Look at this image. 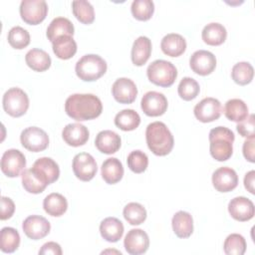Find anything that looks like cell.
Returning <instances> with one entry per match:
<instances>
[{"mask_svg":"<svg viewBox=\"0 0 255 255\" xmlns=\"http://www.w3.org/2000/svg\"><path fill=\"white\" fill-rule=\"evenodd\" d=\"M65 111L73 120L83 122L98 118L102 114L103 105L93 94H74L66 100Z\"/></svg>","mask_w":255,"mask_h":255,"instance_id":"1","label":"cell"},{"mask_svg":"<svg viewBox=\"0 0 255 255\" xmlns=\"http://www.w3.org/2000/svg\"><path fill=\"white\" fill-rule=\"evenodd\" d=\"M145 139L150 151L158 156L168 154L174 144L172 133L161 122H153L147 126Z\"/></svg>","mask_w":255,"mask_h":255,"instance_id":"2","label":"cell"},{"mask_svg":"<svg viewBox=\"0 0 255 255\" xmlns=\"http://www.w3.org/2000/svg\"><path fill=\"white\" fill-rule=\"evenodd\" d=\"M234 133L225 127H217L209 132V150L211 156L217 161L229 159L233 153Z\"/></svg>","mask_w":255,"mask_h":255,"instance_id":"3","label":"cell"},{"mask_svg":"<svg viewBox=\"0 0 255 255\" xmlns=\"http://www.w3.org/2000/svg\"><path fill=\"white\" fill-rule=\"evenodd\" d=\"M75 71L80 80L94 82L105 75L107 72V63L99 55L88 54L76 63Z\"/></svg>","mask_w":255,"mask_h":255,"instance_id":"4","label":"cell"},{"mask_svg":"<svg viewBox=\"0 0 255 255\" xmlns=\"http://www.w3.org/2000/svg\"><path fill=\"white\" fill-rule=\"evenodd\" d=\"M146 75L152 84L159 87H170L177 77V70L168 61L155 60L147 67Z\"/></svg>","mask_w":255,"mask_h":255,"instance_id":"5","label":"cell"},{"mask_svg":"<svg viewBox=\"0 0 255 255\" xmlns=\"http://www.w3.org/2000/svg\"><path fill=\"white\" fill-rule=\"evenodd\" d=\"M2 104L4 111L8 115L18 118L26 114L29 108V98L20 88H11L5 92Z\"/></svg>","mask_w":255,"mask_h":255,"instance_id":"6","label":"cell"},{"mask_svg":"<svg viewBox=\"0 0 255 255\" xmlns=\"http://www.w3.org/2000/svg\"><path fill=\"white\" fill-rule=\"evenodd\" d=\"M48 5L44 0H23L20 4L22 20L29 25L40 24L46 18Z\"/></svg>","mask_w":255,"mask_h":255,"instance_id":"7","label":"cell"},{"mask_svg":"<svg viewBox=\"0 0 255 255\" xmlns=\"http://www.w3.org/2000/svg\"><path fill=\"white\" fill-rule=\"evenodd\" d=\"M22 145L32 151L39 152L45 150L49 145V136L45 130L37 127L25 128L20 135Z\"/></svg>","mask_w":255,"mask_h":255,"instance_id":"8","label":"cell"},{"mask_svg":"<svg viewBox=\"0 0 255 255\" xmlns=\"http://www.w3.org/2000/svg\"><path fill=\"white\" fill-rule=\"evenodd\" d=\"M25 155L18 149L11 148L6 150L1 158V170L8 177H17L25 170Z\"/></svg>","mask_w":255,"mask_h":255,"instance_id":"9","label":"cell"},{"mask_svg":"<svg viewBox=\"0 0 255 255\" xmlns=\"http://www.w3.org/2000/svg\"><path fill=\"white\" fill-rule=\"evenodd\" d=\"M98 170L97 162L93 155L88 152H80L73 159V171L77 178L89 181L94 178Z\"/></svg>","mask_w":255,"mask_h":255,"instance_id":"10","label":"cell"},{"mask_svg":"<svg viewBox=\"0 0 255 255\" xmlns=\"http://www.w3.org/2000/svg\"><path fill=\"white\" fill-rule=\"evenodd\" d=\"M167 105L165 96L155 91L145 93L140 102L142 112L148 117H158L163 115L167 110Z\"/></svg>","mask_w":255,"mask_h":255,"instance_id":"11","label":"cell"},{"mask_svg":"<svg viewBox=\"0 0 255 255\" xmlns=\"http://www.w3.org/2000/svg\"><path fill=\"white\" fill-rule=\"evenodd\" d=\"M195 118L201 123H210L219 119L222 113L220 102L214 98H205L201 100L193 110Z\"/></svg>","mask_w":255,"mask_h":255,"instance_id":"12","label":"cell"},{"mask_svg":"<svg viewBox=\"0 0 255 255\" xmlns=\"http://www.w3.org/2000/svg\"><path fill=\"white\" fill-rule=\"evenodd\" d=\"M189 65L195 74L207 76L214 71L216 67V58L209 51L198 50L191 55Z\"/></svg>","mask_w":255,"mask_h":255,"instance_id":"13","label":"cell"},{"mask_svg":"<svg viewBox=\"0 0 255 255\" xmlns=\"http://www.w3.org/2000/svg\"><path fill=\"white\" fill-rule=\"evenodd\" d=\"M22 228L26 236L32 240H39L47 236L50 232V222L43 216H28L22 224Z\"/></svg>","mask_w":255,"mask_h":255,"instance_id":"14","label":"cell"},{"mask_svg":"<svg viewBox=\"0 0 255 255\" xmlns=\"http://www.w3.org/2000/svg\"><path fill=\"white\" fill-rule=\"evenodd\" d=\"M212 184L219 192H229L238 185V175L231 167H219L212 174Z\"/></svg>","mask_w":255,"mask_h":255,"instance_id":"15","label":"cell"},{"mask_svg":"<svg viewBox=\"0 0 255 255\" xmlns=\"http://www.w3.org/2000/svg\"><path fill=\"white\" fill-rule=\"evenodd\" d=\"M124 245L128 254H143L148 249L149 238L146 232L142 229H131L126 235Z\"/></svg>","mask_w":255,"mask_h":255,"instance_id":"16","label":"cell"},{"mask_svg":"<svg viewBox=\"0 0 255 255\" xmlns=\"http://www.w3.org/2000/svg\"><path fill=\"white\" fill-rule=\"evenodd\" d=\"M112 94L118 103L131 104L136 98L137 89L132 80L120 78L113 84Z\"/></svg>","mask_w":255,"mask_h":255,"instance_id":"17","label":"cell"},{"mask_svg":"<svg viewBox=\"0 0 255 255\" xmlns=\"http://www.w3.org/2000/svg\"><path fill=\"white\" fill-rule=\"evenodd\" d=\"M228 212L237 221H248L254 216V204L247 197L237 196L229 201Z\"/></svg>","mask_w":255,"mask_h":255,"instance_id":"18","label":"cell"},{"mask_svg":"<svg viewBox=\"0 0 255 255\" xmlns=\"http://www.w3.org/2000/svg\"><path fill=\"white\" fill-rule=\"evenodd\" d=\"M89 129L79 123L67 125L62 131V136L65 142L75 147L85 144L89 139Z\"/></svg>","mask_w":255,"mask_h":255,"instance_id":"19","label":"cell"},{"mask_svg":"<svg viewBox=\"0 0 255 255\" xmlns=\"http://www.w3.org/2000/svg\"><path fill=\"white\" fill-rule=\"evenodd\" d=\"M22 184L26 191L29 193L38 194L45 190L49 185L48 180L43 174H41L35 167L25 169L22 172Z\"/></svg>","mask_w":255,"mask_h":255,"instance_id":"20","label":"cell"},{"mask_svg":"<svg viewBox=\"0 0 255 255\" xmlns=\"http://www.w3.org/2000/svg\"><path fill=\"white\" fill-rule=\"evenodd\" d=\"M121 136L110 129L100 131L95 139L96 147L105 154H113L121 147Z\"/></svg>","mask_w":255,"mask_h":255,"instance_id":"21","label":"cell"},{"mask_svg":"<svg viewBox=\"0 0 255 255\" xmlns=\"http://www.w3.org/2000/svg\"><path fill=\"white\" fill-rule=\"evenodd\" d=\"M161 51L169 57H178L182 55L186 49L185 39L176 33L165 35L160 43Z\"/></svg>","mask_w":255,"mask_h":255,"instance_id":"22","label":"cell"},{"mask_svg":"<svg viewBox=\"0 0 255 255\" xmlns=\"http://www.w3.org/2000/svg\"><path fill=\"white\" fill-rule=\"evenodd\" d=\"M124 224L116 217H107L100 224L102 237L108 242L119 241L124 234Z\"/></svg>","mask_w":255,"mask_h":255,"instance_id":"23","label":"cell"},{"mask_svg":"<svg viewBox=\"0 0 255 255\" xmlns=\"http://www.w3.org/2000/svg\"><path fill=\"white\" fill-rule=\"evenodd\" d=\"M171 224L173 232L179 238H188L193 232V219L186 211H177L172 217Z\"/></svg>","mask_w":255,"mask_h":255,"instance_id":"24","label":"cell"},{"mask_svg":"<svg viewBox=\"0 0 255 255\" xmlns=\"http://www.w3.org/2000/svg\"><path fill=\"white\" fill-rule=\"evenodd\" d=\"M151 54V42L145 36L138 37L131 48V61L135 66L144 65Z\"/></svg>","mask_w":255,"mask_h":255,"instance_id":"25","label":"cell"},{"mask_svg":"<svg viewBox=\"0 0 255 255\" xmlns=\"http://www.w3.org/2000/svg\"><path fill=\"white\" fill-rule=\"evenodd\" d=\"M102 177L109 184L119 182L124 175V167L122 162L116 157L107 158L101 167Z\"/></svg>","mask_w":255,"mask_h":255,"instance_id":"26","label":"cell"},{"mask_svg":"<svg viewBox=\"0 0 255 255\" xmlns=\"http://www.w3.org/2000/svg\"><path fill=\"white\" fill-rule=\"evenodd\" d=\"M52 45L54 54L62 60L71 59L77 52V43L73 37L69 35L58 37L54 42H52Z\"/></svg>","mask_w":255,"mask_h":255,"instance_id":"27","label":"cell"},{"mask_svg":"<svg viewBox=\"0 0 255 255\" xmlns=\"http://www.w3.org/2000/svg\"><path fill=\"white\" fill-rule=\"evenodd\" d=\"M202 40L204 43L210 46H218L224 43L227 37L226 29L220 23L212 22L207 24L201 33Z\"/></svg>","mask_w":255,"mask_h":255,"instance_id":"28","label":"cell"},{"mask_svg":"<svg viewBox=\"0 0 255 255\" xmlns=\"http://www.w3.org/2000/svg\"><path fill=\"white\" fill-rule=\"evenodd\" d=\"M26 64L36 72H44L51 66V58L47 52L41 49H32L25 56Z\"/></svg>","mask_w":255,"mask_h":255,"instance_id":"29","label":"cell"},{"mask_svg":"<svg viewBox=\"0 0 255 255\" xmlns=\"http://www.w3.org/2000/svg\"><path fill=\"white\" fill-rule=\"evenodd\" d=\"M43 207L46 213L51 216H62L68 208L67 199L60 193L53 192L47 195L43 201Z\"/></svg>","mask_w":255,"mask_h":255,"instance_id":"30","label":"cell"},{"mask_svg":"<svg viewBox=\"0 0 255 255\" xmlns=\"http://www.w3.org/2000/svg\"><path fill=\"white\" fill-rule=\"evenodd\" d=\"M63 35H74V25L65 17H57L52 20L47 28V37L51 42H54L58 37Z\"/></svg>","mask_w":255,"mask_h":255,"instance_id":"31","label":"cell"},{"mask_svg":"<svg viewBox=\"0 0 255 255\" xmlns=\"http://www.w3.org/2000/svg\"><path fill=\"white\" fill-rule=\"evenodd\" d=\"M224 115L228 120L240 123L248 117V107L240 99H231L225 104Z\"/></svg>","mask_w":255,"mask_h":255,"instance_id":"32","label":"cell"},{"mask_svg":"<svg viewBox=\"0 0 255 255\" xmlns=\"http://www.w3.org/2000/svg\"><path fill=\"white\" fill-rule=\"evenodd\" d=\"M140 124L139 115L131 110L127 109L118 113L115 117V125L125 131H129L135 129Z\"/></svg>","mask_w":255,"mask_h":255,"instance_id":"33","label":"cell"},{"mask_svg":"<svg viewBox=\"0 0 255 255\" xmlns=\"http://www.w3.org/2000/svg\"><path fill=\"white\" fill-rule=\"evenodd\" d=\"M33 167H35L37 170H39L49 181V183L55 182L60 175V168L58 163L52 159L51 157H40L38 158L34 164Z\"/></svg>","mask_w":255,"mask_h":255,"instance_id":"34","label":"cell"},{"mask_svg":"<svg viewBox=\"0 0 255 255\" xmlns=\"http://www.w3.org/2000/svg\"><path fill=\"white\" fill-rule=\"evenodd\" d=\"M20 245V235L13 227H3L0 235V249L4 253H13Z\"/></svg>","mask_w":255,"mask_h":255,"instance_id":"35","label":"cell"},{"mask_svg":"<svg viewBox=\"0 0 255 255\" xmlns=\"http://www.w3.org/2000/svg\"><path fill=\"white\" fill-rule=\"evenodd\" d=\"M74 16L83 24H91L95 20V11L93 5L86 0L72 2Z\"/></svg>","mask_w":255,"mask_h":255,"instance_id":"36","label":"cell"},{"mask_svg":"<svg viewBox=\"0 0 255 255\" xmlns=\"http://www.w3.org/2000/svg\"><path fill=\"white\" fill-rule=\"evenodd\" d=\"M254 76V69L252 65L248 62H239L235 64L231 71V77L233 81L240 85L245 86L253 80Z\"/></svg>","mask_w":255,"mask_h":255,"instance_id":"37","label":"cell"},{"mask_svg":"<svg viewBox=\"0 0 255 255\" xmlns=\"http://www.w3.org/2000/svg\"><path fill=\"white\" fill-rule=\"evenodd\" d=\"M125 219L130 225H139L144 222L146 219V210L145 208L137 203V202H130L128 203L123 211Z\"/></svg>","mask_w":255,"mask_h":255,"instance_id":"38","label":"cell"},{"mask_svg":"<svg viewBox=\"0 0 255 255\" xmlns=\"http://www.w3.org/2000/svg\"><path fill=\"white\" fill-rule=\"evenodd\" d=\"M223 249L227 255H243L246 251L245 238L238 233H232L225 239Z\"/></svg>","mask_w":255,"mask_h":255,"instance_id":"39","label":"cell"},{"mask_svg":"<svg viewBox=\"0 0 255 255\" xmlns=\"http://www.w3.org/2000/svg\"><path fill=\"white\" fill-rule=\"evenodd\" d=\"M131 14L139 21L149 20L154 12V4L151 0H134L131 3Z\"/></svg>","mask_w":255,"mask_h":255,"instance_id":"40","label":"cell"},{"mask_svg":"<svg viewBox=\"0 0 255 255\" xmlns=\"http://www.w3.org/2000/svg\"><path fill=\"white\" fill-rule=\"evenodd\" d=\"M8 43L14 49H24L30 43V34L26 29L15 26L8 32Z\"/></svg>","mask_w":255,"mask_h":255,"instance_id":"41","label":"cell"},{"mask_svg":"<svg viewBox=\"0 0 255 255\" xmlns=\"http://www.w3.org/2000/svg\"><path fill=\"white\" fill-rule=\"evenodd\" d=\"M178 95L184 101H191L197 97L200 92L199 84L190 77L183 78L177 88Z\"/></svg>","mask_w":255,"mask_h":255,"instance_id":"42","label":"cell"},{"mask_svg":"<svg viewBox=\"0 0 255 255\" xmlns=\"http://www.w3.org/2000/svg\"><path fill=\"white\" fill-rule=\"evenodd\" d=\"M128 165L134 173L143 172L148 165V157L141 150H133L128 155Z\"/></svg>","mask_w":255,"mask_h":255,"instance_id":"43","label":"cell"},{"mask_svg":"<svg viewBox=\"0 0 255 255\" xmlns=\"http://www.w3.org/2000/svg\"><path fill=\"white\" fill-rule=\"evenodd\" d=\"M237 131L243 137H254L255 134V117L254 115H250L245 120L240 122L237 127Z\"/></svg>","mask_w":255,"mask_h":255,"instance_id":"44","label":"cell"},{"mask_svg":"<svg viewBox=\"0 0 255 255\" xmlns=\"http://www.w3.org/2000/svg\"><path fill=\"white\" fill-rule=\"evenodd\" d=\"M14 211H15V204L13 200L9 197L2 196L1 197V214H0L1 220H6L11 218Z\"/></svg>","mask_w":255,"mask_h":255,"instance_id":"45","label":"cell"},{"mask_svg":"<svg viewBox=\"0 0 255 255\" xmlns=\"http://www.w3.org/2000/svg\"><path fill=\"white\" fill-rule=\"evenodd\" d=\"M39 254L44 255V254H53V255H61L62 254V249L61 246L56 243V242H47L45 243L41 249L39 250Z\"/></svg>","mask_w":255,"mask_h":255,"instance_id":"46","label":"cell"},{"mask_svg":"<svg viewBox=\"0 0 255 255\" xmlns=\"http://www.w3.org/2000/svg\"><path fill=\"white\" fill-rule=\"evenodd\" d=\"M243 155L250 161L254 162V137H248L243 143Z\"/></svg>","mask_w":255,"mask_h":255,"instance_id":"47","label":"cell"},{"mask_svg":"<svg viewBox=\"0 0 255 255\" xmlns=\"http://www.w3.org/2000/svg\"><path fill=\"white\" fill-rule=\"evenodd\" d=\"M254 178H255V171L250 170L244 176V186L245 188L252 194H254Z\"/></svg>","mask_w":255,"mask_h":255,"instance_id":"48","label":"cell"}]
</instances>
